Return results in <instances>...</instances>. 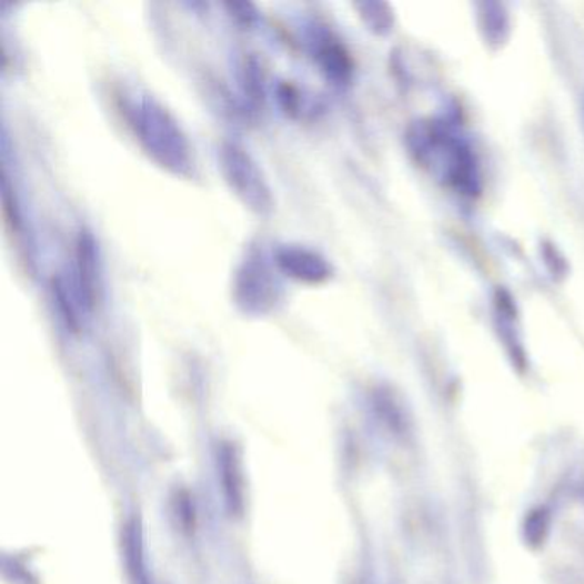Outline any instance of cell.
Wrapping results in <instances>:
<instances>
[{"instance_id": "cell-1", "label": "cell", "mask_w": 584, "mask_h": 584, "mask_svg": "<svg viewBox=\"0 0 584 584\" xmlns=\"http://www.w3.org/2000/svg\"><path fill=\"white\" fill-rule=\"evenodd\" d=\"M119 109L144 153L173 175L194 173V150L177 117L147 90L119 94Z\"/></svg>"}, {"instance_id": "cell-2", "label": "cell", "mask_w": 584, "mask_h": 584, "mask_svg": "<svg viewBox=\"0 0 584 584\" xmlns=\"http://www.w3.org/2000/svg\"><path fill=\"white\" fill-rule=\"evenodd\" d=\"M273 259L263 245L252 244L236 264L232 276V302L249 318H266L283 304V285Z\"/></svg>"}, {"instance_id": "cell-3", "label": "cell", "mask_w": 584, "mask_h": 584, "mask_svg": "<svg viewBox=\"0 0 584 584\" xmlns=\"http://www.w3.org/2000/svg\"><path fill=\"white\" fill-rule=\"evenodd\" d=\"M218 167L230 191L251 213L270 218L276 210V199L263 169L242 144L223 141L218 148Z\"/></svg>"}, {"instance_id": "cell-4", "label": "cell", "mask_w": 584, "mask_h": 584, "mask_svg": "<svg viewBox=\"0 0 584 584\" xmlns=\"http://www.w3.org/2000/svg\"><path fill=\"white\" fill-rule=\"evenodd\" d=\"M69 281L84 312L91 314L103 296L102 251L91 230L81 229L75 236L74 264Z\"/></svg>"}, {"instance_id": "cell-5", "label": "cell", "mask_w": 584, "mask_h": 584, "mask_svg": "<svg viewBox=\"0 0 584 584\" xmlns=\"http://www.w3.org/2000/svg\"><path fill=\"white\" fill-rule=\"evenodd\" d=\"M308 28L305 40L309 53L319 71L330 83L346 87L352 81L353 60L345 43L326 24L311 23Z\"/></svg>"}, {"instance_id": "cell-6", "label": "cell", "mask_w": 584, "mask_h": 584, "mask_svg": "<svg viewBox=\"0 0 584 584\" xmlns=\"http://www.w3.org/2000/svg\"><path fill=\"white\" fill-rule=\"evenodd\" d=\"M278 271L305 285H321L333 276V266L321 252L304 244H280L273 252Z\"/></svg>"}, {"instance_id": "cell-7", "label": "cell", "mask_w": 584, "mask_h": 584, "mask_svg": "<svg viewBox=\"0 0 584 584\" xmlns=\"http://www.w3.org/2000/svg\"><path fill=\"white\" fill-rule=\"evenodd\" d=\"M217 470L226 510L232 516H242L245 511V475L242 454L235 442L221 441L218 444Z\"/></svg>"}, {"instance_id": "cell-8", "label": "cell", "mask_w": 584, "mask_h": 584, "mask_svg": "<svg viewBox=\"0 0 584 584\" xmlns=\"http://www.w3.org/2000/svg\"><path fill=\"white\" fill-rule=\"evenodd\" d=\"M120 548H122V561H124L125 573L131 584H150L143 525L139 517L132 516L125 521L122 526V535H120Z\"/></svg>"}, {"instance_id": "cell-9", "label": "cell", "mask_w": 584, "mask_h": 584, "mask_svg": "<svg viewBox=\"0 0 584 584\" xmlns=\"http://www.w3.org/2000/svg\"><path fill=\"white\" fill-rule=\"evenodd\" d=\"M239 84L251 112H255V110L264 105V100H266V75H264L261 60L252 56V53L240 60Z\"/></svg>"}, {"instance_id": "cell-10", "label": "cell", "mask_w": 584, "mask_h": 584, "mask_svg": "<svg viewBox=\"0 0 584 584\" xmlns=\"http://www.w3.org/2000/svg\"><path fill=\"white\" fill-rule=\"evenodd\" d=\"M274 93H276L281 110L292 119H305V117L314 115L319 110L318 100L293 84L292 81H280Z\"/></svg>"}, {"instance_id": "cell-11", "label": "cell", "mask_w": 584, "mask_h": 584, "mask_svg": "<svg viewBox=\"0 0 584 584\" xmlns=\"http://www.w3.org/2000/svg\"><path fill=\"white\" fill-rule=\"evenodd\" d=\"M226 12L230 18L235 19V23L242 24V27H254L261 19L259 9L252 2H225Z\"/></svg>"}]
</instances>
